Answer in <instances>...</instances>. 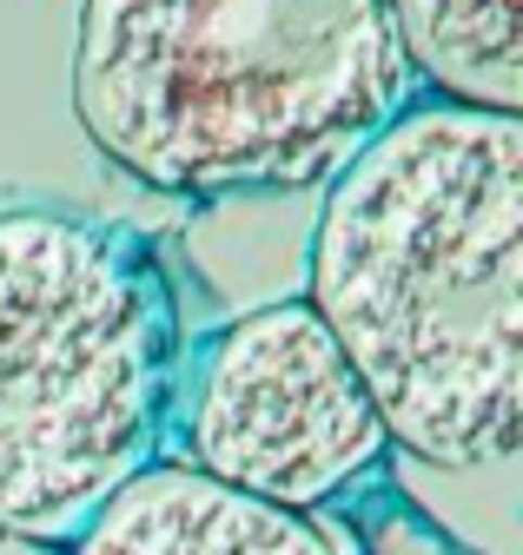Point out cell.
<instances>
[{
  "label": "cell",
  "mask_w": 523,
  "mask_h": 555,
  "mask_svg": "<svg viewBox=\"0 0 523 555\" xmlns=\"http://www.w3.org/2000/svg\"><path fill=\"white\" fill-rule=\"evenodd\" d=\"M345 542H352V555H471L450 529H437L405 490H391V482H371V490L352 496Z\"/></svg>",
  "instance_id": "obj_7"
},
{
  "label": "cell",
  "mask_w": 523,
  "mask_h": 555,
  "mask_svg": "<svg viewBox=\"0 0 523 555\" xmlns=\"http://www.w3.org/2000/svg\"><path fill=\"white\" fill-rule=\"evenodd\" d=\"M60 555H352L345 529L272 509L173 456L126 476Z\"/></svg>",
  "instance_id": "obj_5"
},
{
  "label": "cell",
  "mask_w": 523,
  "mask_h": 555,
  "mask_svg": "<svg viewBox=\"0 0 523 555\" xmlns=\"http://www.w3.org/2000/svg\"><path fill=\"white\" fill-rule=\"evenodd\" d=\"M418 93L391 0H80V132L173 198L324 192Z\"/></svg>",
  "instance_id": "obj_2"
},
{
  "label": "cell",
  "mask_w": 523,
  "mask_h": 555,
  "mask_svg": "<svg viewBox=\"0 0 523 555\" xmlns=\"http://www.w3.org/2000/svg\"><path fill=\"white\" fill-rule=\"evenodd\" d=\"M305 305L391 450L484 469L523 450V119L411 100L324 185Z\"/></svg>",
  "instance_id": "obj_1"
},
{
  "label": "cell",
  "mask_w": 523,
  "mask_h": 555,
  "mask_svg": "<svg viewBox=\"0 0 523 555\" xmlns=\"http://www.w3.org/2000/svg\"><path fill=\"white\" fill-rule=\"evenodd\" d=\"M179 364L173 285L133 232L0 212V542L67 548L160 463Z\"/></svg>",
  "instance_id": "obj_3"
},
{
  "label": "cell",
  "mask_w": 523,
  "mask_h": 555,
  "mask_svg": "<svg viewBox=\"0 0 523 555\" xmlns=\"http://www.w3.org/2000/svg\"><path fill=\"white\" fill-rule=\"evenodd\" d=\"M0 555H60V548H27V542H0Z\"/></svg>",
  "instance_id": "obj_8"
},
{
  "label": "cell",
  "mask_w": 523,
  "mask_h": 555,
  "mask_svg": "<svg viewBox=\"0 0 523 555\" xmlns=\"http://www.w3.org/2000/svg\"><path fill=\"white\" fill-rule=\"evenodd\" d=\"M166 443L173 463L298 516L352 503L391 463L365 377L305 298L219 324L179 364Z\"/></svg>",
  "instance_id": "obj_4"
},
{
  "label": "cell",
  "mask_w": 523,
  "mask_h": 555,
  "mask_svg": "<svg viewBox=\"0 0 523 555\" xmlns=\"http://www.w3.org/2000/svg\"><path fill=\"white\" fill-rule=\"evenodd\" d=\"M424 93L523 119V0H391Z\"/></svg>",
  "instance_id": "obj_6"
}]
</instances>
